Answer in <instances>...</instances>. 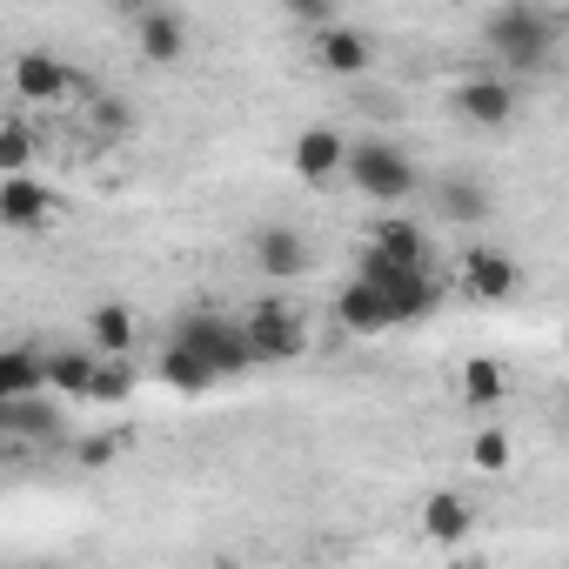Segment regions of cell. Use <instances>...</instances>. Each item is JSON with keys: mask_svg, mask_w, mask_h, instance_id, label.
<instances>
[{"mask_svg": "<svg viewBox=\"0 0 569 569\" xmlns=\"http://www.w3.org/2000/svg\"><path fill=\"white\" fill-rule=\"evenodd\" d=\"M241 329H248L254 362H296V356L309 349V329H302V316H296L289 302H254V309L241 316Z\"/></svg>", "mask_w": 569, "mask_h": 569, "instance_id": "4", "label": "cell"}, {"mask_svg": "<svg viewBox=\"0 0 569 569\" xmlns=\"http://www.w3.org/2000/svg\"><path fill=\"white\" fill-rule=\"evenodd\" d=\"M174 342H188L208 369H214V382H234V376H248L254 369V349H248V329L241 322H228V316H181V336Z\"/></svg>", "mask_w": 569, "mask_h": 569, "instance_id": "3", "label": "cell"}, {"mask_svg": "<svg viewBox=\"0 0 569 569\" xmlns=\"http://www.w3.org/2000/svg\"><path fill=\"white\" fill-rule=\"evenodd\" d=\"M422 536H429L436 549H462V542L476 536V509H469L456 489H436V496L422 502Z\"/></svg>", "mask_w": 569, "mask_h": 569, "instance_id": "14", "label": "cell"}, {"mask_svg": "<svg viewBox=\"0 0 569 569\" xmlns=\"http://www.w3.org/2000/svg\"><path fill=\"white\" fill-rule=\"evenodd\" d=\"M134 389H141V369H134L128 356H114V362L101 356V376H94V396H88V402H101V409H114V402H128Z\"/></svg>", "mask_w": 569, "mask_h": 569, "instance_id": "24", "label": "cell"}, {"mask_svg": "<svg viewBox=\"0 0 569 569\" xmlns=\"http://www.w3.org/2000/svg\"><path fill=\"white\" fill-rule=\"evenodd\" d=\"M336 322L349 336H389L396 329V309H389V296L369 289V281H349V289L336 296Z\"/></svg>", "mask_w": 569, "mask_h": 569, "instance_id": "15", "label": "cell"}, {"mask_svg": "<svg viewBox=\"0 0 569 569\" xmlns=\"http://www.w3.org/2000/svg\"><path fill=\"white\" fill-rule=\"evenodd\" d=\"M0 422H8L14 436H34V442H48V436L61 442V416H54L41 396H34V402H0Z\"/></svg>", "mask_w": 569, "mask_h": 569, "instance_id": "23", "label": "cell"}, {"mask_svg": "<svg viewBox=\"0 0 569 569\" xmlns=\"http://www.w3.org/2000/svg\"><path fill=\"white\" fill-rule=\"evenodd\" d=\"M456 569H482V556H462V562H456Z\"/></svg>", "mask_w": 569, "mask_h": 569, "instance_id": "29", "label": "cell"}, {"mask_svg": "<svg viewBox=\"0 0 569 569\" xmlns=\"http://www.w3.org/2000/svg\"><path fill=\"white\" fill-rule=\"evenodd\" d=\"M469 462H476L482 476H502V469H509V436H502V429H476V436H469Z\"/></svg>", "mask_w": 569, "mask_h": 569, "instance_id": "26", "label": "cell"}, {"mask_svg": "<svg viewBox=\"0 0 569 569\" xmlns=\"http://www.w3.org/2000/svg\"><path fill=\"white\" fill-rule=\"evenodd\" d=\"M369 248L396 254L402 268H429V241H422V228H416V221H402V214H382V221L369 228Z\"/></svg>", "mask_w": 569, "mask_h": 569, "instance_id": "19", "label": "cell"}, {"mask_svg": "<svg viewBox=\"0 0 569 569\" xmlns=\"http://www.w3.org/2000/svg\"><path fill=\"white\" fill-rule=\"evenodd\" d=\"M502 396H509V376H502V362L476 356V362L462 369V402H469V409H496Z\"/></svg>", "mask_w": 569, "mask_h": 569, "instance_id": "22", "label": "cell"}, {"mask_svg": "<svg viewBox=\"0 0 569 569\" xmlns=\"http://www.w3.org/2000/svg\"><path fill=\"white\" fill-rule=\"evenodd\" d=\"M429 208H436L449 228H476V221H489L496 194H489L482 174H436V181H429Z\"/></svg>", "mask_w": 569, "mask_h": 569, "instance_id": "5", "label": "cell"}, {"mask_svg": "<svg viewBox=\"0 0 569 569\" xmlns=\"http://www.w3.org/2000/svg\"><path fill=\"white\" fill-rule=\"evenodd\" d=\"M94 128L101 134H121L128 128V101H94Z\"/></svg>", "mask_w": 569, "mask_h": 569, "instance_id": "28", "label": "cell"}, {"mask_svg": "<svg viewBox=\"0 0 569 569\" xmlns=\"http://www.w3.org/2000/svg\"><path fill=\"white\" fill-rule=\"evenodd\" d=\"M316 61H322V74H342V81H356V74H369L376 68V41L362 34V28H329V34H316Z\"/></svg>", "mask_w": 569, "mask_h": 569, "instance_id": "11", "label": "cell"}, {"mask_svg": "<svg viewBox=\"0 0 569 569\" xmlns=\"http://www.w3.org/2000/svg\"><path fill=\"white\" fill-rule=\"evenodd\" d=\"M34 396H48V356L0 349V402H34Z\"/></svg>", "mask_w": 569, "mask_h": 569, "instance_id": "16", "label": "cell"}, {"mask_svg": "<svg viewBox=\"0 0 569 569\" xmlns=\"http://www.w3.org/2000/svg\"><path fill=\"white\" fill-rule=\"evenodd\" d=\"M516 281H522L516 254H502V248H469L462 254V289H469V302H509Z\"/></svg>", "mask_w": 569, "mask_h": 569, "instance_id": "6", "label": "cell"}, {"mask_svg": "<svg viewBox=\"0 0 569 569\" xmlns=\"http://www.w3.org/2000/svg\"><path fill=\"white\" fill-rule=\"evenodd\" d=\"M389 309H396V329L402 322H429L436 316V281H429V268H416V274H402L396 289H389Z\"/></svg>", "mask_w": 569, "mask_h": 569, "instance_id": "21", "label": "cell"}, {"mask_svg": "<svg viewBox=\"0 0 569 569\" xmlns=\"http://www.w3.org/2000/svg\"><path fill=\"white\" fill-rule=\"evenodd\" d=\"M8 88H14V101H61V94L74 88V74H68L54 54H14Z\"/></svg>", "mask_w": 569, "mask_h": 569, "instance_id": "13", "label": "cell"}, {"mask_svg": "<svg viewBox=\"0 0 569 569\" xmlns=\"http://www.w3.org/2000/svg\"><path fill=\"white\" fill-rule=\"evenodd\" d=\"M88 342L114 362V356H128L134 349V309L128 302H94L88 309Z\"/></svg>", "mask_w": 569, "mask_h": 569, "instance_id": "18", "label": "cell"}, {"mask_svg": "<svg viewBox=\"0 0 569 569\" xmlns=\"http://www.w3.org/2000/svg\"><path fill=\"white\" fill-rule=\"evenodd\" d=\"M456 114H462L469 128H502V121L516 114V88H509L502 74H469V81L456 88Z\"/></svg>", "mask_w": 569, "mask_h": 569, "instance_id": "8", "label": "cell"}, {"mask_svg": "<svg viewBox=\"0 0 569 569\" xmlns=\"http://www.w3.org/2000/svg\"><path fill=\"white\" fill-rule=\"evenodd\" d=\"M74 456H81V469H108V462L121 456V442H114V436H81Z\"/></svg>", "mask_w": 569, "mask_h": 569, "instance_id": "27", "label": "cell"}, {"mask_svg": "<svg viewBox=\"0 0 569 569\" xmlns=\"http://www.w3.org/2000/svg\"><path fill=\"white\" fill-rule=\"evenodd\" d=\"M0 221H8L14 234H34L54 221V188L34 181V174H8L0 181Z\"/></svg>", "mask_w": 569, "mask_h": 569, "instance_id": "7", "label": "cell"}, {"mask_svg": "<svg viewBox=\"0 0 569 569\" xmlns=\"http://www.w3.org/2000/svg\"><path fill=\"white\" fill-rule=\"evenodd\" d=\"M28 161H34V134H28L21 114H8V121H0V168H8V174H28Z\"/></svg>", "mask_w": 569, "mask_h": 569, "instance_id": "25", "label": "cell"}, {"mask_svg": "<svg viewBox=\"0 0 569 569\" xmlns=\"http://www.w3.org/2000/svg\"><path fill=\"white\" fill-rule=\"evenodd\" d=\"M349 181L376 201V208H396V201H409L416 194V161H409V148H396V141H382V134H369V141H349Z\"/></svg>", "mask_w": 569, "mask_h": 569, "instance_id": "2", "label": "cell"}, {"mask_svg": "<svg viewBox=\"0 0 569 569\" xmlns=\"http://www.w3.org/2000/svg\"><path fill=\"white\" fill-rule=\"evenodd\" d=\"M482 41H489V54H502L509 74H536L556 54V14H542V8H489Z\"/></svg>", "mask_w": 569, "mask_h": 569, "instance_id": "1", "label": "cell"}, {"mask_svg": "<svg viewBox=\"0 0 569 569\" xmlns=\"http://www.w3.org/2000/svg\"><path fill=\"white\" fill-rule=\"evenodd\" d=\"M154 376L174 389V396H201V389H214V369L188 349V342H174V349H161V362H154Z\"/></svg>", "mask_w": 569, "mask_h": 569, "instance_id": "20", "label": "cell"}, {"mask_svg": "<svg viewBox=\"0 0 569 569\" xmlns=\"http://www.w3.org/2000/svg\"><path fill=\"white\" fill-rule=\"evenodd\" d=\"M134 48H141V61L168 68V61L188 54V21H181L174 8H141V14H134Z\"/></svg>", "mask_w": 569, "mask_h": 569, "instance_id": "10", "label": "cell"}, {"mask_svg": "<svg viewBox=\"0 0 569 569\" xmlns=\"http://www.w3.org/2000/svg\"><path fill=\"white\" fill-rule=\"evenodd\" d=\"M254 261H261L268 274H302V268H309V241H302L296 228L268 221V228H254Z\"/></svg>", "mask_w": 569, "mask_h": 569, "instance_id": "17", "label": "cell"}, {"mask_svg": "<svg viewBox=\"0 0 569 569\" xmlns=\"http://www.w3.org/2000/svg\"><path fill=\"white\" fill-rule=\"evenodd\" d=\"M289 161H296V174H302L309 188H322L329 174H349V141H342L336 128H302L296 148H289Z\"/></svg>", "mask_w": 569, "mask_h": 569, "instance_id": "9", "label": "cell"}, {"mask_svg": "<svg viewBox=\"0 0 569 569\" xmlns=\"http://www.w3.org/2000/svg\"><path fill=\"white\" fill-rule=\"evenodd\" d=\"M94 376H101V349L94 342L48 349V396H94Z\"/></svg>", "mask_w": 569, "mask_h": 569, "instance_id": "12", "label": "cell"}]
</instances>
